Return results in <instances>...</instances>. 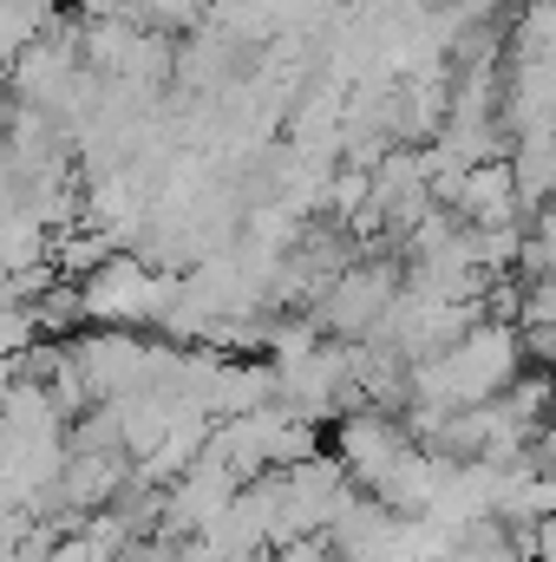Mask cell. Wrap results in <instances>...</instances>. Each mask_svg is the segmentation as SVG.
<instances>
[{
    "label": "cell",
    "mask_w": 556,
    "mask_h": 562,
    "mask_svg": "<svg viewBox=\"0 0 556 562\" xmlns=\"http://www.w3.org/2000/svg\"><path fill=\"white\" fill-rule=\"evenodd\" d=\"M400 294V262H341L334 276L314 288V327H327L334 340H360Z\"/></svg>",
    "instance_id": "7a4b0ae2"
},
{
    "label": "cell",
    "mask_w": 556,
    "mask_h": 562,
    "mask_svg": "<svg viewBox=\"0 0 556 562\" xmlns=\"http://www.w3.org/2000/svg\"><path fill=\"white\" fill-rule=\"evenodd\" d=\"M413 438H407V425L400 413H380V406H354V413H341L334 419V438L321 445L334 464H341V477L354 484V491H374V477L407 451Z\"/></svg>",
    "instance_id": "3957f363"
},
{
    "label": "cell",
    "mask_w": 556,
    "mask_h": 562,
    "mask_svg": "<svg viewBox=\"0 0 556 562\" xmlns=\"http://www.w3.org/2000/svg\"><path fill=\"white\" fill-rule=\"evenodd\" d=\"M269 562H334V550H327V537H294V543H276Z\"/></svg>",
    "instance_id": "5b68a950"
},
{
    "label": "cell",
    "mask_w": 556,
    "mask_h": 562,
    "mask_svg": "<svg viewBox=\"0 0 556 562\" xmlns=\"http://www.w3.org/2000/svg\"><path fill=\"white\" fill-rule=\"evenodd\" d=\"M203 7H210V0H119V13L138 20V26H151V33H157V26H184V20H197Z\"/></svg>",
    "instance_id": "277c9868"
},
{
    "label": "cell",
    "mask_w": 556,
    "mask_h": 562,
    "mask_svg": "<svg viewBox=\"0 0 556 562\" xmlns=\"http://www.w3.org/2000/svg\"><path fill=\"white\" fill-rule=\"evenodd\" d=\"M79 294V327H105V334H138V327H157L170 294H177V276L151 269L132 249H105L86 276L73 281Z\"/></svg>",
    "instance_id": "6da1fadb"
}]
</instances>
